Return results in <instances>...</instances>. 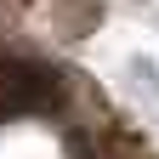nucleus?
<instances>
[{
    "label": "nucleus",
    "instance_id": "obj_1",
    "mask_svg": "<svg viewBox=\"0 0 159 159\" xmlns=\"http://www.w3.org/2000/svg\"><path fill=\"white\" fill-rule=\"evenodd\" d=\"M51 102V74H40L29 63H6L0 74V114H29Z\"/></svg>",
    "mask_w": 159,
    "mask_h": 159
}]
</instances>
